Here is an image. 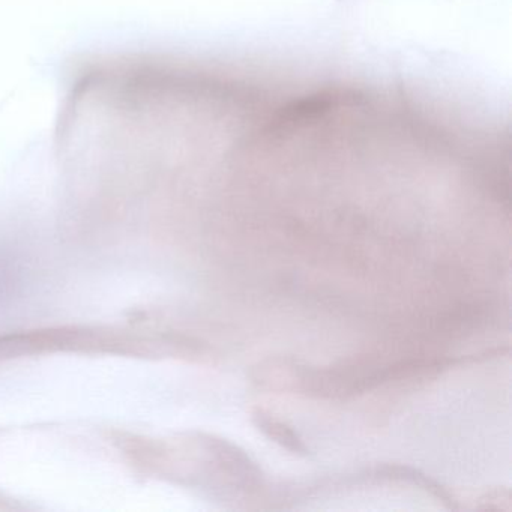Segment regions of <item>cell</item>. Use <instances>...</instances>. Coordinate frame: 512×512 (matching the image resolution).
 Returning <instances> with one entry per match:
<instances>
[{
  "label": "cell",
  "instance_id": "obj_1",
  "mask_svg": "<svg viewBox=\"0 0 512 512\" xmlns=\"http://www.w3.org/2000/svg\"><path fill=\"white\" fill-rule=\"evenodd\" d=\"M251 419H253V424L256 425L268 439L280 445L281 448L287 449V451L292 452V454L301 455V457L308 454V448L304 440H302L301 436H299L290 425H287L286 422L280 421V419L260 409L254 410Z\"/></svg>",
  "mask_w": 512,
  "mask_h": 512
},
{
  "label": "cell",
  "instance_id": "obj_2",
  "mask_svg": "<svg viewBox=\"0 0 512 512\" xmlns=\"http://www.w3.org/2000/svg\"><path fill=\"white\" fill-rule=\"evenodd\" d=\"M377 475L386 476V478H401L406 479V481L413 482V484L418 485V487L425 488V490L430 491L434 496L439 497L440 500L446 503V505L452 506L451 496L440 487L436 482L428 479L427 476L421 475V473L416 472L413 469H407V467H392L386 466L382 467V469H377Z\"/></svg>",
  "mask_w": 512,
  "mask_h": 512
}]
</instances>
